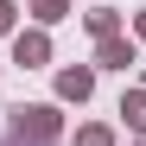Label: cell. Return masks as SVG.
Instances as JSON below:
<instances>
[{
	"label": "cell",
	"instance_id": "6da1fadb",
	"mask_svg": "<svg viewBox=\"0 0 146 146\" xmlns=\"http://www.w3.org/2000/svg\"><path fill=\"white\" fill-rule=\"evenodd\" d=\"M13 140L19 146H26V140L32 146H51L57 140V114L51 108H13Z\"/></svg>",
	"mask_w": 146,
	"mask_h": 146
},
{
	"label": "cell",
	"instance_id": "7a4b0ae2",
	"mask_svg": "<svg viewBox=\"0 0 146 146\" xmlns=\"http://www.w3.org/2000/svg\"><path fill=\"white\" fill-rule=\"evenodd\" d=\"M44 51H51V44H44L38 32H26V38L13 44V57H19V64H44Z\"/></svg>",
	"mask_w": 146,
	"mask_h": 146
},
{
	"label": "cell",
	"instance_id": "3957f363",
	"mask_svg": "<svg viewBox=\"0 0 146 146\" xmlns=\"http://www.w3.org/2000/svg\"><path fill=\"white\" fill-rule=\"evenodd\" d=\"M57 95L83 102V95H89V70H64V76H57Z\"/></svg>",
	"mask_w": 146,
	"mask_h": 146
},
{
	"label": "cell",
	"instance_id": "277c9868",
	"mask_svg": "<svg viewBox=\"0 0 146 146\" xmlns=\"http://www.w3.org/2000/svg\"><path fill=\"white\" fill-rule=\"evenodd\" d=\"M102 64L127 70V64H133V44H121V38H102Z\"/></svg>",
	"mask_w": 146,
	"mask_h": 146
},
{
	"label": "cell",
	"instance_id": "5b68a950",
	"mask_svg": "<svg viewBox=\"0 0 146 146\" xmlns=\"http://www.w3.org/2000/svg\"><path fill=\"white\" fill-rule=\"evenodd\" d=\"M121 114H127L133 127H146V95H127V102H121Z\"/></svg>",
	"mask_w": 146,
	"mask_h": 146
},
{
	"label": "cell",
	"instance_id": "8992f818",
	"mask_svg": "<svg viewBox=\"0 0 146 146\" xmlns=\"http://www.w3.org/2000/svg\"><path fill=\"white\" fill-rule=\"evenodd\" d=\"M76 146H114V133H108V127H83V133H76Z\"/></svg>",
	"mask_w": 146,
	"mask_h": 146
},
{
	"label": "cell",
	"instance_id": "52a82bcc",
	"mask_svg": "<svg viewBox=\"0 0 146 146\" xmlns=\"http://www.w3.org/2000/svg\"><path fill=\"white\" fill-rule=\"evenodd\" d=\"M64 7H70V0H32V13H38V19H64Z\"/></svg>",
	"mask_w": 146,
	"mask_h": 146
},
{
	"label": "cell",
	"instance_id": "ba28073f",
	"mask_svg": "<svg viewBox=\"0 0 146 146\" xmlns=\"http://www.w3.org/2000/svg\"><path fill=\"white\" fill-rule=\"evenodd\" d=\"M13 26V0H0V32H7Z\"/></svg>",
	"mask_w": 146,
	"mask_h": 146
},
{
	"label": "cell",
	"instance_id": "9c48e42d",
	"mask_svg": "<svg viewBox=\"0 0 146 146\" xmlns=\"http://www.w3.org/2000/svg\"><path fill=\"white\" fill-rule=\"evenodd\" d=\"M140 38H146V13H140Z\"/></svg>",
	"mask_w": 146,
	"mask_h": 146
}]
</instances>
